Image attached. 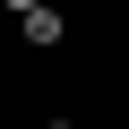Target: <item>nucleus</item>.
I'll use <instances>...</instances> for the list:
<instances>
[{
	"label": "nucleus",
	"instance_id": "nucleus-2",
	"mask_svg": "<svg viewBox=\"0 0 129 129\" xmlns=\"http://www.w3.org/2000/svg\"><path fill=\"white\" fill-rule=\"evenodd\" d=\"M0 9H9V17H26V9H43V0H0Z\"/></svg>",
	"mask_w": 129,
	"mask_h": 129
},
{
	"label": "nucleus",
	"instance_id": "nucleus-3",
	"mask_svg": "<svg viewBox=\"0 0 129 129\" xmlns=\"http://www.w3.org/2000/svg\"><path fill=\"white\" fill-rule=\"evenodd\" d=\"M43 129H78V120H69V112H52V120H43Z\"/></svg>",
	"mask_w": 129,
	"mask_h": 129
},
{
	"label": "nucleus",
	"instance_id": "nucleus-1",
	"mask_svg": "<svg viewBox=\"0 0 129 129\" xmlns=\"http://www.w3.org/2000/svg\"><path fill=\"white\" fill-rule=\"evenodd\" d=\"M17 43H26V52H60V43H69V9H60V0L26 9V17H17Z\"/></svg>",
	"mask_w": 129,
	"mask_h": 129
}]
</instances>
